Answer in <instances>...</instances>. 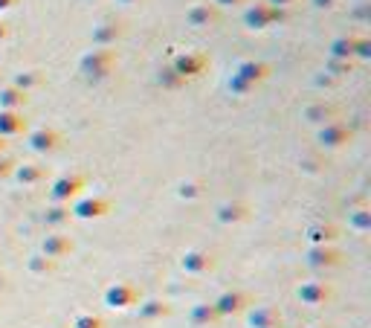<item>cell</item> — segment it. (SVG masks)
I'll return each mask as SVG.
<instances>
[{"label": "cell", "instance_id": "6da1fadb", "mask_svg": "<svg viewBox=\"0 0 371 328\" xmlns=\"http://www.w3.org/2000/svg\"><path fill=\"white\" fill-rule=\"evenodd\" d=\"M84 189V177L81 174H64V177H58V181H52L50 186V200L52 203H64L70 206Z\"/></svg>", "mask_w": 371, "mask_h": 328}, {"label": "cell", "instance_id": "7a4b0ae2", "mask_svg": "<svg viewBox=\"0 0 371 328\" xmlns=\"http://www.w3.org/2000/svg\"><path fill=\"white\" fill-rule=\"evenodd\" d=\"M113 64H116V55L110 52V50H93V52H87L84 58H81V70L96 81V79H105L110 70H113Z\"/></svg>", "mask_w": 371, "mask_h": 328}, {"label": "cell", "instance_id": "3957f363", "mask_svg": "<svg viewBox=\"0 0 371 328\" xmlns=\"http://www.w3.org/2000/svg\"><path fill=\"white\" fill-rule=\"evenodd\" d=\"M139 302V290L131 285V282H113L108 290H105V305L108 308H134Z\"/></svg>", "mask_w": 371, "mask_h": 328}, {"label": "cell", "instance_id": "277c9868", "mask_svg": "<svg viewBox=\"0 0 371 328\" xmlns=\"http://www.w3.org/2000/svg\"><path fill=\"white\" fill-rule=\"evenodd\" d=\"M110 210V203L99 195H90V198H76L70 213L79 218V221H93V218H105Z\"/></svg>", "mask_w": 371, "mask_h": 328}, {"label": "cell", "instance_id": "5b68a950", "mask_svg": "<svg viewBox=\"0 0 371 328\" xmlns=\"http://www.w3.org/2000/svg\"><path fill=\"white\" fill-rule=\"evenodd\" d=\"M304 261L316 267V271H331V267H339V261H343V253H339L333 244H316L307 250Z\"/></svg>", "mask_w": 371, "mask_h": 328}, {"label": "cell", "instance_id": "8992f818", "mask_svg": "<svg viewBox=\"0 0 371 328\" xmlns=\"http://www.w3.org/2000/svg\"><path fill=\"white\" fill-rule=\"evenodd\" d=\"M212 305H215V311H218V317H235V314H244L246 308H250V296L241 293V290H227Z\"/></svg>", "mask_w": 371, "mask_h": 328}, {"label": "cell", "instance_id": "52a82bcc", "mask_svg": "<svg viewBox=\"0 0 371 328\" xmlns=\"http://www.w3.org/2000/svg\"><path fill=\"white\" fill-rule=\"evenodd\" d=\"M278 18H285V12L278 6H270V4H256V6H250L244 12V23L250 29H264Z\"/></svg>", "mask_w": 371, "mask_h": 328}, {"label": "cell", "instance_id": "ba28073f", "mask_svg": "<svg viewBox=\"0 0 371 328\" xmlns=\"http://www.w3.org/2000/svg\"><path fill=\"white\" fill-rule=\"evenodd\" d=\"M296 296L304 305H325L333 296V288L328 282H302L296 288Z\"/></svg>", "mask_w": 371, "mask_h": 328}, {"label": "cell", "instance_id": "9c48e42d", "mask_svg": "<svg viewBox=\"0 0 371 328\" xmlns=\"http://www.w3.org/2000/svg\"><path fill=\"white\" fill-rule=\"evenodd\" d=\"M180 264H183V271H186V273L203 276V273H209L212 267H215V256L206 253V250H186L183 259H180Z\"/></svg>", "mask_w": 371, "mask_h": 328}, {"label": "cell", "instance_id": "30bf717a", "mask_svg": "<svg viewBox=\"0 0 371 328\" xmlns=\"http://www.w3.org/2000/svg\"><path fill=\"white\" fill-rule=\"evenodd\" d=\"M58 145H61V134L52 128H38L29 134V148H33L35 154H52Z\"/></svg>", "mask_w": 371, "mask_h": 328}, {"label": "cell", "instance_id": "8fae6325", "mask_svg": "<svg viewBox=\"0 0 371 328\" xmlns=\"http://www.w3.org/2000/svg\"><path fill=\"white\" fill-rule=\"evenodd\" d=\"M348 140H351V131H348V125H343V123H325V125L319 128V142H322L325 148H343Z\"/></svg>", "mask_w": 371, "mask_h": 328}, {"label": "cell", "instance_id": "7c38bea8", "mask_svg": "<svg viewBox=\"0 0 371 328\" xmlns=\"http://www.w3.org/2000/svg\"><path fill=\"white\" fill-rule=\"evenodd\" d=\"M203 67H206V55H203V52H183V55L174 58V73H177L180 79L198 76Z\"/></svg>", "mask_w": 371, "mask_h": 328}, {"label": "cell", "instance_id": "4fadbf2b", "mask_svg": "<svg viewBox=\"0 0 371 328\" xmlns=\"http://www.w3.org/2000/svg\"><path fill=\"white\" fill-rule=\"evenodd\" d=\"M73 250V242H70V235H64V232H50L44 242H41V253L47 256V259H61V256H67Z\"/></svg>", "mask_w": 371, "mask_h": 328}, {"label": "cell", "instance_id": "5bb4252c", "mask_svg": "<svg viewBox=\"0 0 371 328\" xmlns=\"http://www.w3.org/2000/svg\"><path fill=\"white\" fill-rule=\"evenodd\" d=\"M246 322H250V328H282V314L273 305H258L246 314Z\"/></svg>", "mask_w": 371, "mask_h": 328}, {"label": "cell", "instance_id": "9a60e30c", "mask_svg": "<svg viewBox=\"0 0 371 328\" xmlns=\"http://www.w3.org/2000/svg\"><path fill=\"white\" fill-rule=\"evenodd\" d=\"M26 131V119L18 111H0V137H18Z\"/></svg>", "mask_w": 371, "mask_h": 328}, {"label": "cell", "instance_id": "2e32d148", "mask_svg": "<svg viewBox=\"0 0 371 328\" xmlns=\"http://www.w3.org/2000/svg\"><path fill=\"white\" fill-rule=\"evenodd\" d=\"M218 18L221 15H218V9H215L212 4H195V6H189V12H186V21H189L192 26H209Z\"/></svg>", "mask_w": 371, "mask_h": 328}, {"label": "cell", "instance_id": "e0dca14e", "mask_svg": "<svg viewBox=\"0 0 371 328\" xmlns=\"http://www.w3.org/2000/svg\"><path fill=\"white\" fill-rule=\"evenodd\" d=\"M26 105V91H21V87L9 84L0 91V111H18Z\"/></svg>", "mask_w": 371, "mask_h": 328}, {"label": "cell", "instance_id": "ac0fdd59", "mask_svg": "<svg viewBox=\"0 0 371 328\" xmlns=\"http://www.w3.org/2000/svg\"><path fill=\"white\" fill-rule=\"evenodd\" d=\"M218 218H221L224 224H241V221L250 218V210H246L244 203L232 200V203H224V206H221V210H218Z\"/></svg>", "mask_w": 371, "mask_h": 328}, {"label": "cell", "instance_id": "d6986e66", "mask_svg": "<svg viewBox=\"0 0 371 328\" xmlns=\"http://www.w3.org/2000/svg\"><path fill=\"white\" fill-rule=\"evenodd\" d=\"M18 181L21 183H26V186H33V183H41L44 177H47V171H44V166L41 163H23V166H18Z\"/></svg>", "mask_w": 371, "mask_h": 328}, {"label": "cell", "instance_id": "ffe728a7", "mask_svg": "<svg viewBox=\"0 0 371 328\" xmlns=\"http://www.w3.org/2000/svg\"><path fill=\"white\" fill-rule=\"evenodd\" d=\"M189 319H192L195 325H212V322H218L221 317H218V311H215L212 302H200V305H195V308L189 311Z\"/></svg>", "mask_w": 371, "mask_h": 328}, {"label": "cell", "instance_id": "44dd1931", "mask_svg": "<svg viewBox=\"0 0 371 328\" xmlns=\"http://www.w3.org/2000/svg\"><path fill=\"white\" fill-rule=\"evenodd\" d=\"M331 55L339 58V62H351L357 55V38H336L331 44Z\"/></svg>", "mask_w": 371, "mask_h": 328}, {"label": "cell", "instance_id": "7402d4cb", "mask_svg": "<svg viewBox=\"0 0 371 328\" xmlns=\"http://www.w3.org/2000/svg\"><path fill=\"white\" fill-rule=\"evenodd\" d=\"M169 314H171V308H169V302H163V300H148V302L139 305V317H142V319H163V317H169Z\"/></svg>", "mask_w": 371, "mask_h": 328}, {"label": "cell", "instance_id": "603a6c76", "mask_svg": "<svg viewBox=\"0 0 371 328\" xmlns=\"http://www.w3.org/2000/svg\"><path fill=\"white\" fill-rule=\"evenodd\" d=\"M122 35V23L116 21H108V23H99L96 29H93V41H99V44H110Z\"/></svg>", "mask_w": 371, "mask_h": 328}, {"label": "cell", "instance_id": "cb8c5ba5", "mask_svg": "<svg viewBox=\"0 0 371 328\" xmlns=\"http://www.w3.org/2000/svg\"><path fill=\"white\" fill-rule=\"evenodd\" d=\"M333 238H336V230H333L331 224H316V227L307 230V242H311V247H316V244H331Z\"/></svg>", "mask_w": 371, "mask_h": 328}, {"label": "cell", "instance_id": "d4e9b609", "mask_svg": "<svg viewBox=\"0 0 371 328\" xmlns=\"http://www.w3.org/2000/svg\"><path fill=\"white\" fill-rule=\"evenodd\" d=\"M67 218H70V206H64V203H52L47 210V224H52V227L64 224Z\"/></svg>", "mask_w": 371, "mask_h": 328}, {"label": "cell", "instance_id": "484cf974", "mask_svg": "<svg viewBox=\"0 0 371 328\" xmlns=\"http://www.w3.org/2000/svg\"><path fill=\"white\" fill-rule=\"evenodd\" d=\"M29 271H33V273H52L55 271V261L47 259L44 253H38V256L29 259Z\"/></svg>", "mask_w": 371, "mask_h": 328}, {"label": "cell", "instance_id": "4316f807", "mask_svg": "<svg viewBox=\"0 0 371 328\" xmlns=\"http://www.w3.org/2000/svg\"><path fill=\"white\" fill-rule=\"evenodd\" d=\"M351 227H354V230H360V232H365V230L371 227V213H368V210L354 213V215H351Z\"/></svg>", "mask_w": 371, "mask_h": 328}, {"label": "cell", "instance_id": "83f0119b", "mask_svg": "<svg viewBox=\"0 0 371 328\" xmlns=\"http://www.w3.org/2000/svg\"><path fill=\"white\" fill-rule=\"evenodd\" d=\"M76 328H102V319H99V317H87V314H84V317L76 319Z\"/></svg>", "mask_w": 371, "mask_h": 328}, {"label": "cell", "instance_id": "f1b7e54d", "mask_svg": "<svg viewBox=\"0 0 371 328\" xmlns=\"http://www.w3.org/2000/svg\"><path fill=\"white\" fill-rule=\"evenodd\" d=\"M12 169H15V166H12V160L0 154V181H6V177L12 174Z\"/></svg>", "mask_w": 371, "mask_h": 328}, {"label": "cell", "instance_id": "f546056e", "mask_svg": "<svg viewBox=\"0 0 371 328\" xmlns=\"http://www.w3.org/2000/svg\"><path fill=\"white\" fill-rule=\"evenodd\" d=\"M6 38H9V23L0 18V41H6Z\"/></svg>", "mask_w": 371, "mask_h": 328}, {"label": "cell", "instance_id": "4dcf8cb0", "mask_svg": "<svg viewBox=\"0 0 371 328\" xmlns=\"http://www.w3.org/2000/svg\"><path fill=\"white\" fill-rule=\"evenodd\" d=\"M218 6H238V4H244V0H215Z\"/></svg>", "mask_w": 371, "mask_h": 328}, {"label": "cell", "instance_id": "1f68e13d", "mask_svg": "<svg viewBox=\"0 0 371 328\" xmlns=\"http://www.w3.org/2000/svg\"><path fill=\"white\" fill-rule=\"evenodd\" d=\"M18 4V0H0V12H6V9H12Z\"/></svg>", "mask_w": 371, "mask_h": 328}, {"label": "cell", "instance_id": "d6a6232c", "mask_svg": "<svg viewBox=\"0 0 371 328\" xmlns=\"http://www.w3.org/2000/svg\"><path fill=\"white\" fill-rule=\"evenodd\" d=\"M270 6H287V4H293V0H267Z\"/></svg>", "mask_w": 371, "mask_h": 328}, {"label": "cell", "instance_id": "836d02e7", "mask_svg": "<svg viewBox=\"0 0 371 328\" xmlns=\"http://www.w3.org/2000/svg\"><path fill=\"white\" fill-rule=\"evenodd\" d=\"M4 152H6V140H4V137H0V154H4Z\"/></svg>", "mask_w": 371, "mask_h": 328}, {"label": "cell", "instance_id": "e575fe53", "mask_svg": "<svg viewBox=\"0 0 371 328\" xmlns=\"http://www.w3.org/2000/svg\"><path fill=\"white\" fill-rule=\"evenodd\" d=\"M119 4H137V0H119Z\"/></svg>", "mask_w": 371, "mask_h": 328}, {"label": "cell", "instance_id": "d590c367", "mask_svg": "<svg viewBox=\"0 0 371 328\" xmlns=\"http://www.w3.org/2000/svg\"><path fill=\"white\" fill-rule=\"evenodd\" d=\"M0 288H4V279H0Z\"/></svg>", "mask_w": 371, "mask_h": 328}, {"label": "cell", "instance_id": "8d00e7d4", "mask_svg": "<svg viewBox=\"0 0 371 328\" xmlns=\"http://www.w3.org/2000/svg\"><path fill=\"white\" fill-rule=\"evenodd\" d=\"M316 328H322V325H316Z\"/></svg>", "mask_w": 371, "mask_h": 328}]
</instances>
